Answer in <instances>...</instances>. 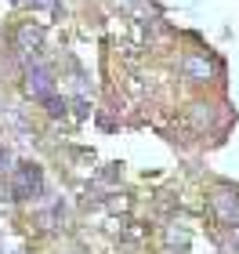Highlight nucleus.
<instances>
[{
  "mask_svg": "<svg viewBox=\"0 0 239 254\" xmlns=\"http://www.w3.org/2000/svg\"><path fill=\"white\" fill-rule=\"evenodd\" d=\"M11 196L15 200H40L44 196V171L37 164H18L11 171Z\"/></svg>",
  "mask_w": 239,
  "mask_h": 254,
  "instance_id": "1",
  "label": "nucleus"
},
{
  "mask_svg": "<svg viewBox=\"0 0 239 254\" xmlns=\"http://www.w3.org/2000/svg\"><path fill=\"white\" fill-rule=\"evenodd\" d=\"M26 95L37 98V102L54 95V80H51V69L48 65H29V73H26Z\"/></svg>",
  "mask_w": 239,
  "mask_h": 254,
  "instance_id": "2",
  "label": "nucleus"
},
{
  "mask_svg": "<svg viewBox=\"0 0 239 254\" xmlns=\"http://www.w3.org/2000/svg\"><path fill=\"white\" fill-rule=\"evenodd\" d=\"M214 211H218V218L221 222H229V225H236V218H239V192H232V189H221V192H214Z\"/></svg>",
  "mask_w": 239,
  "mask_h": 254,
  "instance_id": "3",
  "label": "nucleus"
},
{
  "mask_svg": "<svg viewBox=\"0 0 239 254\" xmlns=\"http://www.w3.org/2000/svg\"><path fill=\"white\" fill-rule=\"evenodd\" d=\"M185 73H189L192 80H207V76H210V62L199 59V55H189V59H185Z\"/></svg>",
  "mask_w": 239,
  "mask_h": 254,
  "instance_id": "4",
  "label": "nucleus"
},
{
  "mask_svg": "<svg viewBox=\"0 0 239 254\" xmlns=\"http://www.w3.org/2000/svg\"><path fill=\"white\" fill-rule=\"evenodd\" d=\"M40 40H44V33L37 26H22L18 29V44H22V51H37L40 48Z\"/></svg>",
  "mask_w": 239,
  "mask_h": 254,
  "instance_id": "5",
  "label": "nucleus"
},
{
  "mask_svg": "<svg viewBox=\"0 0 239 254\" xmlns=\"http://www.w3.org/2000/svg\"><path fill=\"white\" fill-rule=\"evenodd\" d=\"M44 106H48V113H51V117H65V98H44Z\"/></svg>",
  "mask_w": 239,
  "mask_h": 254,
  "instance_id": "6",
  "label": "nucleus"
},
{
  "mask_svg": "<svg viewBox=\"0 0 239 254\" xmlns=\"http://www.w3.org/2000/svg\"><path fill=\"white\" fill-rule=\"evenodd\" d=\"M33 4H37V7H51L54 0H33Z\"/></svg>",
  "mask_w": 239,
  "mask_h": 254,
  "instance_id": "7",
  "label": "nucleus"
}]
</instances>
